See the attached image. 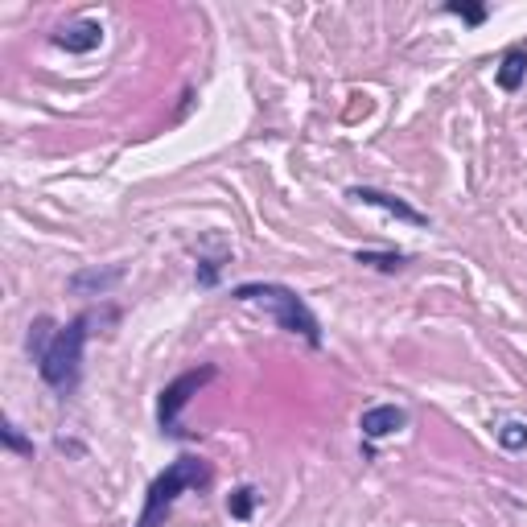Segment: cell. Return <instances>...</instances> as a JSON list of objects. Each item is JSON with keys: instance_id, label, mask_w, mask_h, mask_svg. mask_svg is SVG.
I'll return each mask as SVG.
<instances>
[{"instance_id": "3957f363", "label": "cell", "mask_w": 527, "mask_h": 527, "mask_svg": "<svg viewBox=\"0 0 527 527\" xmlns=\"http://www.w3.org/2000/svg\"><path fill=\"white\" fill-rule=\"evenodd\" d=\"M87 326H91V313H83V318H75L70 326L58 330V338L50 342L46 359L38 363L42 379L50 383L54 392H70L79 383V367H83V346H87Z\"/></svg>"}, {"instance_id": "8992f818", "label": "cell", "mask_w": 527, "mask_h": 527, "mask_svg": "<svg viewBox=\"0 0 527 527\" xmlns=\"http://www.w3.org/2000/svg\"><path fill=\"white\" fill-rule=\"evenodd\" d=\"M99 42H103V25L99 21H70V25H62L54 33V46L70 50V54H91Z\"/></svg>"}, {"instance_id": "7c38bea8", "label": "cell", "mask_w": 527, "mask_h": 527, "mask_svg": "<svg viewBox=\"0 0 527 527\" xmlns=\"http://www.w3.org/2000/svg\"><path fill=\"white\" fill-rule=\"evenodd\" d=\"M227 511L235 519H252V511H256V490L252 486H239L235 495H231V503H227Z\"/></svg>"}, {"instance_id": "52a82bcc", "label": "cell", "mask_w": 527, "mask_h": 527, "mask_svg": "<svg viewBox=\"0 0 527 527\" xmlns=\"http://www.w3.org/2000/svg\"><path fill=\"white\" fill-rule=\"evenodd\" d=\"M404 425H408V412H404V408H396V404H379V408H367V412H363V420H359L363 437H371V441L392 437V433H400Z\"/></svg>"}, {"instance_id": "4fadbf2b", "label": "cell", "mask_w": 527, "mask_h": 527, "mask_svg": "<svg viewBox=\"0 0 527 527\" xmlns=\"http://www.w3.org/2000/svg\"><path fill=\"white\" fill-rule=\"evenodd\" d=\"M499 445L503 449H527V425L523 420H507V425L499 429Z\"/></svg>"}, {"instance_id": "6da1fadb", "label": "cell", "mask_w": 527, "mask_h": 527, "mask_svg": "<svg viewBox=\"0 0 527 527\" xmlns=\"http://www.w3.org/2000/svg\"><path fill=\"white\" fill-rule=\"evenodd\" d=\"M231 297H235V301H243V305L264 309L268 318H276V326H280V330L301 334L309 346H322L318 318H313L309 305H305L293 289H285V285H268V280H252V285H239Z\"/></svg>"}, {"instance_id": "9a60e30c", "label": "cell", "mask_w": 527, "mask_h": 527, "mask_svg": "<svg viewBox=\"0 0 527 527\" xmlns=\"http://www.w3.org/2000/svg\"><path fill=\"white\" fill-rule=\"evenodd\" d=\"M445 13H458V17H466L470 25H478V21L486 17V9H470V5H445Z\"/></svg>"}, {"instance_id": "9c48e42d", "label": "cell", "mask_w": 527, "mask_h": 527, "mask_svg": "<svg viewBox=\"0 0 527 527\" xmlns=\"http://www.w3.org/2000/svg\"><path fill=\"white\" fill-rule=\"evenodd\" d=\"M523 79H527V50L523 46H511L503 54V62H499V87L503 91H519Z\"/></svg>"}, {"instance_id": "7a4b0ae2", "label": "cell", "mask_w": 527, "mask_h": 527, "mask_svg": "<svg viewBox=\"0 0 527 527\" xmlns=\"http://www.w3.org/2000/svg\"><path fill=\"white\" fill-rule=\"evenodd\" d=\"M210 486V466L202 458H178V462H169L165 474L153 478L149 486V495H145V511H140L136 527H161L169 507L178 503L182 490H202Z\"/></svg>"}, {"instance_id": "30bf717a", "label": "cell", "mask_w": 527, "mask_h": 527, "mask_svg": "<svg viewBox=\"0 0 527 527\" xmlns=\"http://www.w3.org/2000/svg\"><path fill=\"white\" fill-rule=\"evenodd\" d=\"M58 338V326L50 322V318H38L29 326V338H25V346H29V355H33V363H42L46 359V350H50V342Z\"/></svg>"}, {"instance_id": "ba28073f", "label": "cell", "mask_w": 527, "mask_h": 527, "mask_svg": "<svg viewBox=\"0 0 527 527\" xmlns=\"http://www.w3.org/2000/svg\"><path fill=\"white\" fill-rule=\"evenodd\" d=\"M120 280H124V268H120V264L103 268V272H99V268H87V272H75V276H70L66 289L79 293V297H103L112 285H120Z\"/></svg>"}, {"instance_id": "5b68a950", "label": "cell", "mask_w": 527, "mask_h": 527, "mask_svg": "<svg viewBox=\"0 0 527 527\" xmlns=\"http://www.w3.org/2000/svg\"><path fill=\"white\" fill-rule=\"evenodd\" d=\"M350 198L363 202V206H379V210H388V215H396V219H404V223H412V227H425V223H429V219L420 215V210H412L404 198L383 194V190H371V186H355V190H350Z\"/></svg>"}, {"instance_id": "8fae6325", "label": "cell", "mask_w": 527, "mask_h": 527, "mask_svg": "<svg viewBox=\"0 0 527 527\" xmlns=\"http://www.w3.org/2000/svg\"><path fill=\"white\" fill-rule=\"evenodd\" d=\"M355 264H367V268H379V272H400L408 264V256H400V252H359Z\"/></svg>"}, {"instance_id": "277c9868", "label": "cell", "mask_w": 527, "mask_h": 527, "mask_svg": "<svg viewBox=\"0 0 527 527\" xmlns=\"http://www.w3.org/2000/svg\"><path fill=\"white\" fill-rule=\"evenodd\" d=\"M215 379V367H198V371H186L169 383V388L161 392V404H157V420L161 429L169 437H182V425H178V412L190 404V396H198V388H206V383Z\"/></svg>"}, {"instance_id": "5bb4252c", "label": "cell", "mask_w": 527, "mask_h": 527, "mask_svg": "<svg viewBox=\"0 0 527 527\" xmlns=\"http://www.w3.org/2000/svg\"><path fill=\"white\" fill-rule=\"evenodd\" d=\"M0 433H5V445H9V449L25 453V458H29V453H33V445H29V441H25L21 433H17V425H9V420H5V429H0Z\"/></svg>"}]
</instances>
